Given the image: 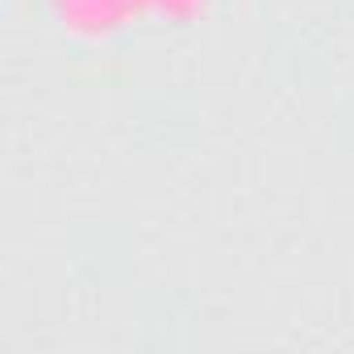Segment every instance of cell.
<instances>
[{
    "mask_svg": "<svg viewBox=\"0 0 354 354\" xmlns=\"http://www.w3.org/2000/svg\"><path fill=\"white\" fill-rule=\"evenodd\" d=\"M221 0H38L46 26L75 46H113L146 30H188Z\"/></svg>",
    "mask_w": 354,
    "mask_h": 354,
    "instance_id": "obj_1",
    "label": "cell"
}]
</instances>
